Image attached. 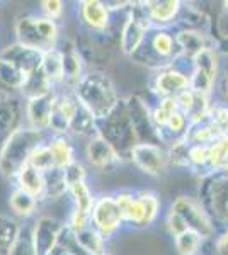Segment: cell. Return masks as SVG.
<instances>
[{
    "instance_id": "6da1fadb",
    "label": "cell",
    "mask_w": 228,
    "mask_h": 255,
    "mask_svg": "<svg viewBox=\"0 0 228 255\" xmlns=\"http://www.w3.org/2000/svg\"><path fill=\"white\" fill-rule=\"evenodd\" d=\"M72 90L80 101V104L89 109L95 119L106 118L119 102L118 90L113 80L99 70L85 72V75L78 80V84Z\"/></svg>"
},
{
    "instance_id": "7a4b0ae2",
    "label": "cell",
    "mask_w": 228,
    "mask_h": 255,
    "mask_svg": "<svg viewBox=\"0 0 228 255\" xmlns=\"http://www.w3.org/2000/svg\"><path fill=\"white\" fill-rule=\"evenodd\" d=\"M43 143H46L43 131L32 129L29 126H20L0 151V174L14 180L20 168L29 163L32 151Z\"/></svg>"
},
{
    "instance_id": "3957f363",
    "label": "cell",
    "mask_w": 228,
    "mask_h": 255,
    "mask_svg": "<svg viewBox=\"0 0 228 255\" xmlns=\"http://www.w3.org/2000/svg\"><path fill=\"white\" fill-rule=\"evenodd\" d=\"M95 125H97V136L104 138L121 160H130L131 151L138 145V141H136L130 116H128L124 99H119L118 106L106 118L97 119Z\"/></svg>"
},
{
    "instance_id": "277c9868",
    "label": "cell",
    "mask_w": 228,
    "mask_h": 255,
    "mask_svg": "<svg viewBox=\"0 0 228 255\" xmlns=\"http://www.w3.org/2000/svg\"><path fill=\"white\" fill-rule=\"evenodd\" d=\"M179 56L181 48L176 41V34H172V31L167 27H152L145 36L143 44L131 58L138 63L162 70L172 67Z\"/></svg>"
},
{
    "instance_id": "5b68a950",
    "label": "cell",
    "mask_w": 228,
    "mask_h": 255,
    "mask_svg": "<svg viewBox=\"0 0 228 255\" xmlns=\"http://www.w3.org/2000/svg\"><path fill=\"white\" fill-rule=\"evenodd\" d=\"M15 38L19 44L46 53L58 46L60 29L56 20H51L44 15L26 14L15 20Z\"/></svg>"
},
{
    "instance_id": "8992f818",
    "label": "cell",
    "mask_w": 228,
    "mask_h": 255,
    "mask_svg": "<svg viewBox=\"0 0 228 255\" xmlns=\"http://www.w3.org/2000/svg\"><path fill=\"white\" fill-rule=\"evenodd\" d=\"M198 201L213 223L228 228V172H215L203 177Z\"/></svg>"
},
{
    "instance_id": "52a82bcc",
    "label": "cell",
    "mask_w": 228,
    "mask_h": 255,
    "mask_svg": "<svg viewBox=\"0 0 228 255\" xmlns=\"http://www.w3.org/2000/svg\"><path fill=\"white\" fill-rule=\"evenodd\" d=\"M153 27L145 2H131L119 32V49L123 55L133 56L143 44L147 32Z\"/></svg>"
},
{
    "instance_id": "ba28073f",
    "label": "cell",
    "mask_w": 228,
    "mask_h": 255,
    "mask_svg": "<svg viewBox=\"0 0 228 255\" xmlns=\"http://www.w3.org/2000/svg\"><path fill=\"white\" fill-rule=\"evenodd\" d=\"M124 102H126V111L133 126L136 141L147 143V145H162L160 133L153 123L150 106L140 96H130L124 99Z\"/></svg>"
},
{
    "instance_id": "9c48e42d",
    "label": "cell",
    "mask_w": 228,
    "mask_h": 255,
    "mask_svg": "<svg viewBox=\"0 0 228 255\" xmlns=\"http://www.w3.org/2000/svg\"><path fill=\"white\" fill-rule=\"evenodd\" d=\"M172 211H176L182 220L186 221L191 232H196L201 235L203 240H210L215 235V223L211 221L208 213L201 206L198 199L188 196H179L171 206Z\"/></svg>"
},
{
    "instance_id": "30bf717a",
    "label": "cell",
    "mask_w": 228,
    "mask_h": 255,
    "mask_svg": "<svg viewBox=\"0 0 228 255\" xmlns=\"http://www.w3.org/2000/svg\"><path fill=\"white\" fill-rule=\"evenodd\" d=\"M90 223L104 238L113 237L124 223L116 197L107 194L95 197L94 208L90 211Z\"/></svg>"
},
{
    "instance_id": "8fae6325",
    "label": "cell",
    "mask_w": 228,
    "mask_h": 255,
    "mask_svg": "<svg viewBox=\"0 0 228 255\" xmlns=\"http://www.w3.org/2000/svg\"><path fill=\"white\" fill-rule=\"evenodd\" d=\"M131 162L135 163L143 174L159 177L164 174V170L169 165L167 148L162 145H147V143H138L133 151H131Z\"/></svg>"
},
{
    "instance_id": "7c38bea8",
    "label": "cell",
    "mask_w": 228,
    "mask_h": 255,
    "mask_svg": "<svg viewBox=\"0 0 228 255\" xmlns=\"http://www.w3.org/2000/svg\"><path fill=\"white\" fill-rule=\"evenodd\" d=\"M65 230V225L60 220L51 216H41L31 230L32 244H34L36 255H49L58 245L60 237Z\"/></svg>"
},
{
    "instance_id": "4fadbf2b",
    "label": "cell",
    "mask_w": 228,
    "mask_h": 255,
    "mask_svg": "<svg viewBox=\"0 0 228 255\" xmlns=\"http://www.w3.org/2000/svg\"><path fill=\"white\" fill-rule=\"evenodd\" d=\"M78 106H80V101L77 99L72 89L60 94L56 92L55 106H53L51 119H49V129L53 131V134L67 136L70 123H72L73 116H75Z\"/></svg>"
},
{
    "instance_id": "5bb4252c",
    "label": "cell",
    "mask_w": 228,
    "mask_h": 255,
    "mask_svg": "<svg viewBox=\"0 0 228 255\" xmlns=\"http://www.w3.org/2000/svg\"><path fill=\"white\" fill-rule=\"evenodd\" d=\"M24 116V106L17 97L9 96L0 101V151L12 134L22 126Z\"/></svg>"
},
{
    "instance_id": "9a60e30c",
    "label": "cell",
    "mask_w": 228,
    "mask_h": 255,
    "mask_svg": "<svg viewBox=\"0 0 228 255\" xmlns=\"http://www.w3.org/2000/svg\"><path fill=\"white\" fill-rule=\"evenodd\" d=\"M189 89V75L176 67H167L157 72L153 79V92L160 99L177 97Z\"/></svg>"
},
{
    "instance_id": "2e32d148",
    "label": "cell",
    "mask_w": 228,
    "mask_h": 255,
    "mask_svg": "<svg viewBox=\"0 0 228 255\" xmlns=\"http://www.w3.org/2000/svg\"><path fill=\"white\" fill-rule=\"evenodd\" d=\"M55 99H56V90L46 94V96L29 99L26 102V108H24L29 128L43 131V133L49 129V119H51Z\"/></svg>"
},
{
    "instance_id": "e0dca14e",
    "label": "cell",
    "mask_w": 228,
    "mask_h": 255,
    "mask_svg": "<svg viewBox=\"0 0 228 255\" xmlns=\"http://www.w3.org/2000/svg\"><path fill=\"white\" fill-rule=\"evenodd\" d=\"M0 58L10 61L12 65H15L19 70H22L24 73L29 77L31 73L38 72L43 63V53L36 51L32 48H27L24 44H19L15 41L14 44H9L7 48H3L0 51Z\"/></svg>"
},
{
    "instance_id": "ac0fdd59",
    "label": "cell",
    "mask_w": 228,
    "mask_h": 255,
    "mask_svg": "<svg viewBox=\"0 0 228 255\" xmlns=\"http://www.w3.org/2000/svg\"><path fill=\"white\" fill-rule=\"evenodd\" d=\"M78 15L84 26L92 34L109 31L111 26V10L101 0H84L78 7Z\"/></svg>"
},
{
    "instance_id": "d6986e66",
    "label": "cell",
    "mask_w": 228,
    "mask_h": 255,
    "mask_svg": "<svg viewBox=\"0 0 228 255\" xmlns=\"http://www.w3.org/2000/svg\"><path fill=\"white\" fill-rule=\"evenodd\" d=\"M58 49L63 56V85H67L68 89H73L78 84V80L85 75L82 53L78 49V44L73 43L72 39H65L61 44H58Z\"/></svg>"
},
{
    "instance_id": "ffe728a7",
    "label": "cell",
    "mask_w": 228,
    "mask_h": 255,
    "mask_svg": "<svg viewBox=\"0 0 228 255\" xmlns=\"http://www.w3.org/2000/svg\"><path fill=\"white\" fill-rule=\"evenodd\" d=\"M85 157L89 160V163L97 170H111L118 163H121L123 160L119 158V155L116 153V150L104 138L95 136L90 138L87 141L85 146Z\"/></svg>"
},
{
    "instance_id": "44dd1931",
    "label": "cell",
    "mask_w": 228,
    "mask_h": 255,
    "mask_svg": "<svg viewBox=\"0 0 228 255\" xmlns=\"http://www.w3.org/2000/svg\"><path fill=\"white\" fill-rule=\"evenodd\" d=\"M174 34H176V41L181 48V56L188 60H194V56L200 55L206 48H217V39L206 32L194 29H177Z\"/></svg>"
},
{
    "instance_id": "7402d4cb",
    "label": "cell",
    "mask_w": 228,
    "mask_h": 255,
    "mask_svg": "<svg viewBox=\"0 0 228 255\" xmlns=\"http://www.w3.org/2000/svg\"><path fill=\"white\" fill-rule=\"evenodd\" d=\"M177 106L179 111L188 116L189 125H196V123L203 121V119L208 118V111L211 99L208 96H203V94H196L191 89L184 90L181 96H177Z\"/></svg>"
},
{
    "instance_id": "603a6c76",
    "label": "cell",
    "mask_w": 228,
    "mask_h": 255,
    "mask_svg": "<svg viewBox=\"0 0 228 255\" xmlns=\"http://www.w3.org/2000/svg\"><path fill=\"white\" fill-rule=\"evenodd\" d=\"M147 10L150 15L153 27H171L176 24L182 10V2L179 0H148Z\"/></svg>"
},
{
    "instance_id": "cb8c5ba5",
    "label": "cell",
    "mask_w": 228,
    "mask_h": 255,
    "mask_svg": "<svg viewBox=\"0 0 228 255\" xmlns=\"http://www.w3.org/2000/svg\"><path fill=\"white\" fill-rule=\"evenodd\" d=\"M114 197H116V203H118L119 211H121L124 223L140 226V228L148 226L143 201L138 192L136 194H133V192H119Z\"/></svg>"
},
{
    "instance_id": "d4e9b609",
    "label": "cell",
    "mask_w": 228,
    "mask_h": 255,
    "mask_svg": "<svg viewBox=\"0 0 228 255\" xmlns=\"http://www.w3.org/2000/svg\"><path fill=\"white\" fill-rule=\"evenodd\" d=\"M15 187L22 189L24 192L36 197L38 201H43L44 194V174L32 165H27L20 168V172L15 175Z\"/></svg>"
},
{
    "instance_id": "484cf974",
    "label": "cell",
    "mask_w": 228,
    "mask_h": 255,
    "mask_svg": "<svg viewBox=\"0 0 228 255\" xmlns=\"http://www.w3.org/2000/svg\"><path fill=\"white\" fill-rule=\"evenodd\" d=\"M225 131H222L218 126H215L208 118L196 125H189L188 134H186V141L189 145H211L215 139L223 136Z\"/></svg>"
},
{
    "instance_id": "4316f807",
    "label": "cell",
    "mask_w": 228,
    "mask_h": 255,
    "mask_svg": "<svg viewBox=\"0 0 228 255\" xmlns=\"http://www.w3.org/2000/svg\"><path fill=\"white\" fill-rule=\"evenodd\" d=\"M48 146L53 153L55 158V165L56 168H67L68 165H72L73 162H77L75 158V148H73L72 141L67 136H61V134H53L48 139Z\"/></svg>"
},
{
    "instance_id": "83f0119b",
    "label": "cell",
    "mask_w": 228,
    "mask_h": 255,
    "mask_svg": "<svg viewBox=\"0 0 228 255\" xmlns=\"http://www.w3.org/2000/svg\"><path fill=\"white\" fill-rule=\"evenodd\" d=\"M41 70L46 75V79L51 82L53 87L56 85H63V56L61 51L56 48L49 49V51L43 53V63H41Z\"/></svg>"
},
{
    "instance_id": "f1b7e54d",
    "label": "cell",
    "mask_w": 228,
    "mask_h": 255,
    "mask_svg": "<svg viewBox=\"0 0 228 255\" xmlns=\"http://www.w3.org/2000/svg\"><path fill=\"white\" fill-rule=\"evenodd\" d=\"M95 119L90 114L89 109H85L84 106H78L75 116H73L72 123H70L68 133L75 134V136H85V138H95L97 136V125H95Z\"/></svg>"
},
{
    "instance_id": "f546056e",
    "label": "cell",
    "mask_w": 228,
    "mask_h": 255,
    "mask_svg": "<svg viewBox=\"0 0 228 255\" xmlns=\"http://www.w3.org/2000/svg\"><path fill=\"white\" fill-rule=\"evenodd\" d=\"M38 203L39 201L31 194L24 192L22 189L14 187L9 196V206L15 216L19 218H29L38 211Z\"/></svg>"
},
{
    "instance_id": "4dcf8cb0",
    "label": "cell",
    "mask_w": 228,
    "mask_h": 255,
    "mask_svg": "<svg viewBox=\"0 0 228 255\" xmlns=\"http://www.w3.org/2000/svg\"><path fill=\"white\" fill-rule=\"evenodd\" d=\"M27 75L19 70L15 65H12L10 61H5L0 58V87L5 92L10 94V90H19L26 84Z\"/></svg>"
},
{
    "instance_id": "1f68e13d",
    "label": "cell",
    "mask_w": 228,
    "mask_h": 255,
    "mask_svg": "<svg viewBox=\"0 0 228 255\" xmlns=\"http://www.w3.org/2000/svg\"><path fill=\"white\" fill-rule=\"evenodd\" d=\"M75 240L77 244L82 247V250L87 252L89 255H106V238L94 228V226H89V228L82 230V232L75 233Z\"/></svg>"
},
{
    "instance_id": "d6a6232c",
    "label": "cell",
    "mask_w": 228,
    "mask_h": 255,
    "mask_svg": "<svg viewBox=\"0 0 228 255\" xmlns=\"http://www.w3.org/2000/svg\"><path fill=\"white\" fill-rule=\"evenodd\" d=\"M68 194V184L65 180V174L61 168H53L44 174V199H60Z\"/></svg>"
},
{
    "instance_id": "836d02e7",
    "label": "cell",
    "mask_w": 228,
    "mask_h": 255,
    "mask_svg": "<svg viewBox=\"0 0 228 255\" xmlns=\"http://www.w3.org/2000/svg\"><path fill=\"white\" fill-rule=\"evenodd\" d=\"M22 226L14 218L0 215V255H7L19 238Z\"/></svg>"
},
{
    "instance_id": "e575fe53",
    "label": "cell",
    "mask_w": 228,
    "mask_h": 255,
    "mask_svg": "<svg viewBox=\"0 0 228 255\" xmlns=\"http://www.w3.org/2000/svg\"><path fill=\"white\" fill-rule=\"evenodd\" d=\"M194 68L205 72L211 80L217 84L220 75V51L217 48H206L193 60Z\"/></svg>"
},
{
    "instance_id": "d590c367",
    "label": "cell",
    "mask_w": 228,
    "mask_h": 255,
    "mask_svg": "<svg viewBox=\"0 0 228 255\" xmlns=\"http://www.w3.org/2000/svg\"><path fill=\"white\" fill-rule=\"evenodd\" d=\"M55 87L51 85V82L46 79V75L43 73V70H38V72L31 73V75L26 79V84L24 87L20 89V94L27 99H34V97H39V96H46V94L53 92Z\"/></svg>"
},
{
    "instance_id": "8d00e7d4",
    "label": "cell",
    "mask_w": 228,
    "mask_h": 255,
    "mask_svg": "<svg viewBox=\"0 0 228 255\" xmlns=\"http://www.w3.org/2000/svg\"><path fill=\"white\" fill-rule=\"evenodd\" d=\"M68 194L72 196V201H73V208L78 209V211H84V213H89L92 211L94 208V203H95V197L94 194L90 192L89 186L84 182H77V184H72L68 187Z\"/></svg>"
},
{
    "instance_id": "74e56055",
    "label": "cell",
    "mask_w": 228,
    "mask_h": 255,
    "mask_svg": "<svg viewBox=\"0 0 228 255\" xmlns=\"http://www.w3.org/2000/svg\"><path fill=\"white\" fill-rule=\"evenodd\" d=\"M176 111H179V106H177V99L176 97H164L159 101V104L155 108H152V118L153 123H155L157 129H164L167 121L171 119V116Z\"/></svg>"
},
{
    "instance_id": "f35d334b",
    "label": "cell",
    "mask_w": 228,
    "mask_h": 255,
    "mask_svg": "<svg viewBox=\"0 0 228 255\" xmlns=\"http://www.w3.org/2000/svg\"><path fill=\"white\" fill-rule=\"evenodd\" d=\"M174 245H176V250L179 255H198L203 245V238L196 232L188 230L182 235L174 238Z\"/></svg>"
},
{
    "instance_id": "ab89813d",
    "label": "cell",
    "mask_w": 228,
    "mask_h": 255,
    "mask_svg": "<svg viewBox=\"0 0 228 255\" xmlns=\"http://www.w3.org/2000/svg\"><path fill=\"white\" fill-rule=\"evenodd\" d=\"M29 165L38 168V170L43 172V174H46V172L56 168L55 158H53V153H51V150H49V146H48V141L43 143V145L38 146L34 151H32L31 158H29Z\"/></svg>"
},
{
    "instance_id": "60d3db41",
    "label": "cell",
    "mask_w": 228,
    "mask_h": 255,
    "mask_svg": "<svg viewBox=\"0 0 228 255\" xmlns=\"http://www.w3.org/2000/svg\"><path fill=\"white\" fill-rule=\"evenodd\" d=\"M210 162V145H189V163L191 170L201 172L205 170L203 177L208 172Z\"/></svg>"
},
{
    "instance_id": "b9f144b4",
    "label": "cell",
    "mask_w": 228,
    "mask_h": 255,
    "mask_svg": "<svg viewBox=\"0 0 228 255\" xmlns=\"http://www.w3.org/2000/svg\"><path fill=\"white\" fill-rule=\"evenodd\" d=\"M167 158L169 163L176 167H188L191 168L189 163V143L186 139L182 141H177L174 145L167 146Z\"/></svg>"
},
{
    "instance_id": "7bdbcfd3",
    "label": "cell",
    "mask_w": 228,
    "mask_h": 255,
    "mask_svg": "<svg viewBox=\"0 0 228 255\" xmlns=\"http://www.w3.org/2000/svg\"><path fill=\"white\" fill-rule=\"evenodd\" d=\"M189 89L196 94H203V96L211 97V92H213V89H215V82L211 80L205 72L194 68L189 77Z\"/></svg>"
},
{
    "instance_id": "ee69618b",
    "label": "cell",
    "mask_w": 228,
    "mask_h": 255,
    "mask_svg": "<svg viewBox=\"0 0 228 255\" xmlns=\"http://www.w3.org/2000/svg\"><path fill=\"white\" fill-rule=\"evenodd\" d=\"M208 119L213 123L215 126H218L222 131L228 133V104L225 101H211L210 111H208Z\"/></svg>"
},
{
    "instance_id": "f6af8a7d",
    "label": "cell",
    "mask_w": 228,
    "mask_h": 255,
    "mask_svg": "<svg viewBox=\"0 0 228 255\" xmlns=\"http://www.w3.org/2000/svg\"><path fill=\"white\" fill-rule=\"evenodd\" d=\"M7 255H36L34 244H32V237H31V232H29V230L22 228L19 238L15 240V244L12 245L10 252Z\"/></svg>"
},
{
    "instance_id": "bcb514c9",
    "label": "cell",
    "mask_w": 228,
    "mask_h": 255,
    "mask_svg": "<svg viewBox=\"0 0 228 255\" xmlns=\"http://www.w3.org/2000/svg\"><path fill=\"white\" fill-rule=\"evenodd\" d=\"M67 226L72 230L73 233L82 232V230L92 226V223H90V215H89V213H84V211H78V209L73 208L72 215H70V218H68Z\"/></svg>"
},
{
    "instance_id": "7dc6e473",
    "label": "cell",
    "mask_w": 228,
    "mask_h": 255,
    "mask_svg": "<svg viewBox=\"0 0 228 255\" xmlns=\"http://www.w3.org/2000/svg\"><path fill=\"white\" fill-rule=\"evenodd\" d=\"M63 174H65V180H67V184H68V187H70L72 184L84 182L85 175H87V170H85V167L82 165L80 162H73L72 165H68L67 168H63Z\"/></svg>"
},
{
    "instance_id": "c3c4849f",
    "label": "cell",
    "mask_w": 228,
    "mask_h": 255,
    "mask_svg": "<svg viewBox=\"0 0 228 255\" xmlns=\"http://www.w3.org/2000/svg\"><path fill=\"white\" fill-rule=\"evenodd\" d=\"M41 9H43L44 17H48L51 20H58L63 15L65 3L60 2V0H44V2H41Z\"/></svg>"
},
{
    "instance_id": "681fc988",
    "label": "cell",
    "mask_w": 228,
    "mask_h": 255,
    "mask_svg": "<svg viewBox=\"0 0 228 255\" xmlns=\"http://www.w3.org/2000/svg\"><path fill=\"white\" fill-rule=\"evenodd\" d=\"M167 228H169V232H171V235L176 238V237H179L182 235L184 232H188V225H186V221L182 220V218L177 215L176 211H169V215H167Z\"/></svg>"
},
{
    "instance_id": "f907efd6",
    "label": "cell",
    "mask_w": 228,
    "mask_h": 255,
    "mask_svg": "<svg viewBox=\"0 0 228 255\" xmlns=\"http://www.w3.org/2000/svg\"><path fill=\"white\" fill-rule=\"evenodd\" d=\"M215 255H228V228L215 242Z\"/></svg>"
},
{
    "instance_id": "816d5d0a",
    "label": "cell",
    "mask_w": 228,
    "mask_h": 255,
    "mask_svg": "<svg viewBox=\"0 0 228 255\" xmlns=\"http://www.w3.org/2000/svg\"><path fill=\"white\" fill-rule=\"evenodd\" d=\"M222 94H223V101L228 104V70L225 72V75H223V79H222Z\"/></svg>"
},
{
    "instance_id": "f5cc1de1",
    "label": "cell",
    "mask_w": 228,
    "mask_h": 255,
    "mask_svg": "<svg viewBox=\"0 0 228 255\" xmlns=\"http://www.w3.org/2000/svg\"><path fill=\"white\" fill-rule=\"evenodd\" d=\"M49 255H73V254L70 252L68 249H65V247L61 245V244H58L55 249H53L51 252H49Z\"/></svg>"
},
{
    "instance_id": "db71d44e",
    "label": "cell",
    "mask_w": 228,
    "mask_h": 255,
    "mask_svg": "<svg viewBox=\"0 0 228 255\" xmlns=\"http://www.w3.org/2000/svg\"><path fill=\"white\" fill-rule=\"evenodd\" d=\"M10 94H0V101H2V99H5V97H9Z\"/></svg>"
},
{
    "instance_id": "11a10c76",
    "label": "cell",
    "mask_w": 228,
    "mask_h": 255,
    "mask_svg": "<svg viewBox=\"0 0 228 255\" xmlns=\"http://www.w3.org/2000/svg\"><path fill=\"white\" fill-rule=\"evenodd\" d=\"M106 255H111V254H106Z\"/></svg>"
}]
</instances>
